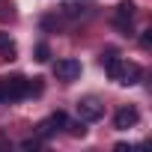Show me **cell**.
Wrapping results in <instances>:
<instances>
[{"label":"cell","instance_id":"15","mask_svg":"<svg viewBox=\"0 0 152 152\" xmlns=\"http://www.w3.org/2000/svg\"><path fill=\"white\" fill-rule=\"evenodd\" d=\"M0 102H6V90H3V81H0Z\"/></svg>","mask_w":152,"mask_h":152},{"label":"cell","instance_id":"9","mask_svg":"<svg viewBox=\"0 0 152 152\" xmlns=\"http://www.w3.org/2000/svg\"><path fill=\"white\" fill-rule=\"evenodd\" d=\"M63 128H69L72 137H84V134H87V122H84V119H81V122H69V119H66Z\"/></svg>","mask_w":152,"mask_h":152},{"label":"cell","instance_id":"11","mask_svg":"<svg viewBox=\"0 0 152 152\" xmlns=\"http://www.w3.org/2000/svg\"><path fill=\"white\" fill-rule=\"evenodd\" d=\"M140 45H143V48H149V45H152V30H143V36H140Z\"/></svg>","mask_w":152,"mask_h":152},{"label":"cell","instance_id":"1","mask_svg":"<svg viewBox=\"0 0 152 152\" xmlns=\"http://www.w3.org/2000/svg\"><path fill=\"white\" fill-rule=\"evenodd\" d=\"M102 66H104V72L110 75V81H116L119 87H134V84H140V78H143V69H140L137 63H122L116 54H104V57H102Z\"/></svg>","mask_w":152,"mask_h":152},{"label":"cell","instance_id":"10","mask_svg":"<svg viewBox=\"0 0 152 152\" xmlns=\"http://www.w3.org/2000/svg\"><path fill=\"white\" fill-rule=\"evenodd\" d=\"M48 57H51V51H48V45H36V60H39V63H45Z\"/></svg>","mask_w":152,"mask_h":152},{"label":"cell","instance_id":"8","mask_svg":"<svg viewBox=\"0 0 152 152\" xmlns=\"http://www.w3.org/2000/svg\"><path fill=\"white\" fill-rule=\"evenodd\" d=\"M93 6H84V3H66L63 6V15H69V18H81V15H87Z\"/></svg>","mask_w":152,"mask_h":152},{"label":"cell","instance_id":"2","mask_svg":"<svg viewBox=\"0 0 152 152\" xmlns=\"http://www.w3.org/2000/svg\"><path fill=\"white\" fill-rule=\"evenodd\" d=\"M3 90H6V102H18V99L30 96V81L21 78V75H12V78L3 81Z\"/></svg>","mask_w":152,"mask_h":152},{"label":"cell","instance_id":"5","mask_svg":"<svg viewBox=\"0 0 152 152\" xmlns=\"http://www.w3.org/2000/svg\"><path fill=\"white\" fill-rule=\"evenodd\" d=\"M137 119H140V113H137L134 107H119L116 116H113V125H116L119 131H128V128L137 125Z\"/></svg>","mask_w":152,"mask_h":152},{"label":"cell","instance_id":"4","mask_svg":"<svg viewBox=\"0 0 152 152\" xmlns=\"http://www.w3.org/2000/svg\"><path fill=\"white\" fill-rule=\"evenodd\" d=\"M54 75H57V81H75V78H81V63L78 60H72V57H66V60H57L54 63Z\"/></svg>","mask_w":152,"mask_h":152},{"label":"cell","instance_id":"13","mask_svg":"<svg viewBox=\"0 0 152 152\" xmlns=\"http://www.w3.org/2000/svg\"><path fill=\"white\" fill-rule=\"evenodd\" d=\"M113 149H116V152H131V149H134V146H131V143H116V146H113Z\"/></svg>","mask_w":152,"mask_h":152},{"label":"cell","instance_id":"12","mask_svg":"<svg viewBox=\"0 0 152 152\" xmlns=\"http://www.w3.org/2000/svg\"><path fill=\"white\" fill-rule=\"evenodd\" d=\"M0 48H3V51H6V48H12V39H9V33H0Z\"/></svg>","mask_w":152,"mask_h":152},{"label":"cell","instance_id":"14","mask_svg":"<svg viewBox=\"0 0 152 152\" xmlns=\"http://www.w3.org/2000/svg\"><path fill=\"white\" fill-rule=\"evenodd\" d=\"M21 146H24V149H36V146H39V140H24Z\"/></svg>","mask_w":152,"mask_h":152},{"label":"cell","instance_id":"6","mask_svg":"<svg viewBox=\"0 0 152 152\" xmlns=\"http://www.w3.org/2000/svg\"><path fill=\"white\" fill-rule=\"evenodd\" d=\"M63 125H66V113H63V110H57V113H51V116L39 125V137H54Z\"/></svg>","mask_w":152,"mask_h":152},{"label":"cell","instance_id":"7","mask_svg":"<svg viewBox=\"0 0 152 152\" xmlns=\"http://www.w3.org/2000/svg\"><path fill=\"white\" fill-rule=\"evenodd\" d=\"M134 12H137L134 3H128V0H125V3H119V6H116V27L128 33V30H131V18H134Z\"/></svg>","mask_w":152,"mask_h":152},{"label":"cell","instance_id":"3","mask_svg":"<svg viewBox=\"0 0 152 152\" xmlns=\"http://www.w3.org/2000/svg\"><path fill=\"white\" fill-rule=\"evenodd\" d=\"M78 116L84 119V122H96V119H102L104 116V104L99 102V99H81L78 102Z\"/></svg>","mask_w":152,"mask_h":152}]
</instances>
